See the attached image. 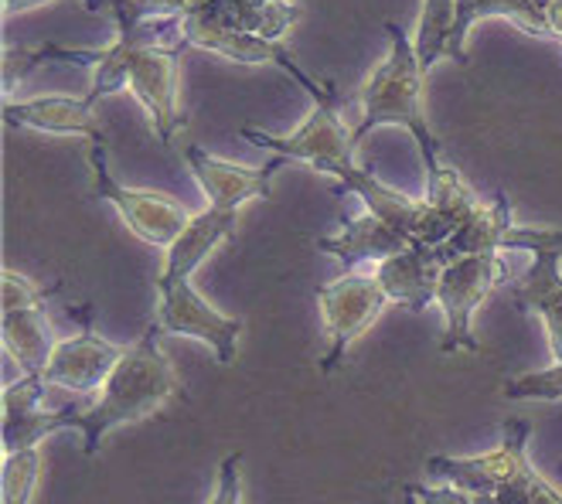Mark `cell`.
Returning <instances> with one entry per match:
<instances>
[{
  "label": "cell",
  "mask_w": 562,
  "mask_h": 504,
  "mask_svg": "<svg viewBox=\"0 0 562 504\" xmlns=\"http://www.w3.org/2000/svg\"><path fill=\"white\" fill-rule=\"evenodd\" d=\"M160 327L150 324L140 341L126 345L123 361L116 372L103 385L95 399L86 406H65L58 410V426L61 429H79L82 433V453L92 457L103 447V436L116 426L137 423L150 413H157L164 402L181 392L178 372L171 358L160 348Z\"/></svg>",
  "instance_id": "obj_1"
},
{
  "label": "cell",
  "mask_w": 562,
  "mask_h": 504,
  "mask_svg": "<svg viewBox=\"0 0 562 504\" xmlns=\"http://www.w3.org/2000/svg\"><path fill=\"white\" fill-rule=\"evenodd\" d=\"M385 31H389V55L382 65H375V72L366 79V86L358 89L361 123L351 130V137L358 147L375 126L392 123V126L409 130L419 147V157H423L426 181H434L447 164L440 160V141L434 137V130H429L426 107H423L426 72H423L416 45L406 31L395 21H385Z\"/></svg>",
  "instance_id": "obj_2"
},
{
  "label": "cell",
  "mask_w": 562,
  "mask_h": 504,
  "mask_svg": "<svg viewBox=\"0 0 562 504\" xmlns=\"http://www.w3.org/2000/svg\"><path fill=\"white\" fill-rule=\"evenodd\" d=\"M528 426L525 419H505L502 444L477 457H426L429 478H440L460 491L474 494L477 504H562V494L528 463Z\"/></svg>",
  "instance_id": "obj_3"
},
{
  "label": "cell",
  "mask_w": 562,
  "mask_h": 504,
  "mask_svg": "<svg viewBox=\"0 0 562 504\" xmlns=\"http://www.w3.org/2000/svg\"><path fill=\"white\" fill-rule=\"evenodd\" d=\"M508 280V266L498 253H474L447 262V270L437 287V307L443 311V338L440 351H471L481 355L474 338V311L484 304V296Z\"/></svg>",
  "instance_id": "obj_4"
},
{
  "label": "cell",
  "mask_w": 562,
  "mask_h": 504,
  "mask_svg": "<svg viewBox=\"0 0 562 504\" xmlns=\"http://www.w3.org/2000/svg\"><path fill=\"white\" fill-rule=\"evenodd\" d=\"M92 164V188L95 194L110 201V205L120 212L123 225L137 235L140 243L157 246L168 253L181 232L191 225L194 212H188L181 201L160 194V191H144V188H126L110 175V164H106V144H92L89 154Z\"/></svg>",
  "instance_id": "obj_5"
},
{
  "label": "cell",
  "mask_w": 562,
  "mask_h": 504,
  "mask_svg": "<svg viewBox=\"0 0 562 504\" xmlns=\"http://www.w3.org/2000/svg\"><path fill=\"white\" fill-rule=\"evenodd\" d=\"M157 290V314L154 324L160 334H181V338H194L205 348L215 351L222 365H233L239 355V338H243V321L215 311L209 300L194 290L188 277H164L157 273L154 280Z\"/></svg>",
  "instance_id": "obj_6"
},
{
  "label": "cell",
  "mask_w": 562,
  "mask_h": 504,
  "mask_svg": "<svg viewBox=\"0 0 562 504\" xmlns=\"http://www.w3.org/2000/svg\"><path fill=\"white\" fill-rule=\"evenodd\" d=\"M314 296H317L321 317H324L327 334H330V348H327V358L321 361V372L330 376L345 361L348 348L385 311L389 296H385L382 283L375 280V273H345L335 283L317 287Z\"/></svg>",
  "instance_id": "obj_7"
},
{
  "label": "cell",
  "mask_w": 562,
  "mask_h": 504,
  "mask_svg": "<svg viewBox=\"0 0 562 504\" xmlns=\"http://www.w3.org/2000/svg\"><path fill=\"white\" fill-rule=\"evenodd\" d=\"M72 317H79V334L69 341H58L48 368L42 372L45 385H55V389H69L76 395H99L103 385L110 382V376L116 372V365L123 361L126 348L123 345H113L106 338H99L92 331V307L82 304L79 311L72 307L69 311Z\"/></svg>",
  "instance_id": "obj_8"
},
{
  "label": "cell",
  "mask_w": 562,
  "mask_h": 504,
  "mask_svg": "<svg viewBox=\"0 0 562 504\" xmlns=\"http://www.w3.org/2000/svg\"><path fill=\"white\" fill-rule=\"evenodd\" d=\"M184 160H188L191 178L198 181V188H202L209 209H222V212H239L243 205H249V201L270 198L273 175L290 164L286 157H273L262 167H243V164L209 154L198 144L184 147Z\"/></svg>",
  "instance_id": "obj_9"
},
{
  "label": "cell",
  "mask_w": 562,
  "mask_h": 504,
  "mask_svg": "<svg viewBox=\"0 0 562 504\" xmlns=\"http://www.w3.org/2000/svg\"><path fill=\"white\" fill-rule=\"evenodd\" d=\"M562 235L532 253L528 270L512 283V304L521 314H539L555 365H562Z\"/></svg>",
  "instance_id": "obj_10"
},
{
  "label": "cell",
  "mask_w": 562,
  "mask_h": 504,
  "mask_svg": "<svg viewBox=\"0 0 562 504\" xmlns=\"http://www.w3.org/2000/svg\"><path fill=\"white\" fill-rule=\"evenodd\" d=\"M4 123L14 130H38L55 137H89L92 144H106L103 126L95 123V107L86 96H35V99H8Z\"/></svg>",
  "instance_id": "obj_11"
},
{
  "label": "cell",
  "mask_w": 562,
  "mask_h": 504,
  "mask_svg": "<svg viewBox=\"0 0 562 504\" xmlns=\"http://www.w3.org/2000/svg\"><path fill=\"white\" fill-rule=\"evenodd\" d=\"M447 270V259L440 246L413 243L406 253L392 256L375 266V280L382 283L392 304H403L406 311L419 314L429 304H437V287Z\"/></svg>",
  "instance_id": "obj_12"
},
{
  "label": "cell",
  "mask_w": 562,
  "mask_h": 504,
  "mask_svg": "<svg viewBox=\"0 0 562 504\" xmlns=\"http://www.w3.org/2000/svg\"><path fill=\"white\" fill-rule=\"evenodd\" d=\"M42 376H21L4 385V457L21 450H38L48 433H58V410H42L45 399Z\"/></svg>",
  "instance_id": "obj_13"
},
{
  "label": "cell",
  "mask_w": 562,
  "mask_h": 504,
  "mask_svg": "<svg viewBox=\"0 0 562 504\" xmlns=\"http://www.w3.org/2000/svg\"><path fill=\"white\" fill-rule=\"evenodd\" d=\"M191 14L215 27L239 31V35L283 42L286 31L301 21V4L296 0H209Z\"/></svg>",
  "instance_id": "obj_14"
},
{
  "label": "cell",
  "mask_w": 562,
  "mask_h": 504,
  "mask_svg": "<svg viewBox=\"0 0 562 504\" xmlns=\"http://www.w3.org/2000/svg\"><path fill=\"white\" fill-rule=\"evenodd\" d=\"M409 246L413 243L400 228H392L389 222H382V219H375L369 212L358 215V219H348L338 235H324V239H317V249L324 256H335L348 273L361 262H375L379 266V262H385L392 256L406 253Z\"/></svg>",
  "instance_id": "obj_15"
},
{
  "label": "cell",
  "mask_w": 562,
  "mask_h": 504,
  "mask_svg": "<svg viewBox=\"0 0 562 504\" xmlns=\"http://www.w3.org/2000/svg\"><path fill=\"white\" fill-rule=\"evenodd\" d=\"M0 338H4V351L11 355V361H18L21 376H42L58 348L45 304L4 311V317H0Z\"/></svg>",
  "instance_id": "obj_16"
},
{
  "label": "cell",
  "mask_w": 562,
  "mask_h": 504,
  "mask_svg": "<svg viewBox=\"0 0 562 504\" xmlns=\"http://www.w3.org/2000/svg\"><path fill=\"white\" fill-rule=\"evenodd\" d=\"M453 24H457V0H423L413 45H416V55H419V65L426 76L443 58L453 61V55H450Z\"/></svg>",
  "instance_id": "obj_17"
},
{
  "label": "cell",
  "mask_w": 562,
  "mask_h": 504,
  "mask_svg": "<svg viewBox=\"0 0 562 504\" xmlns=\"http://www.w3.org/2000/svg\"><path fill=\"white\" fill-rule=\"evenodd\" d=\"M42 478V450L8 453L0 467V504H31Z\"/></svg>",
  "instance_id": "obj_18"
},
{
  "label": "cell",
  "mask_w": 562,
  "mask_h": 504,
  "mask_svg": "<svg viewBox=\"0 0 562 504\" xmlns=\"http://www.w3.org/2000/svg\"><path fill=\"white\" fill-rule=\"evenodd\" d=\"M209 0H106L113 24H137L147 18H184Z\"/></svg>",
  "instance_id": "obj_19"
},
{
  "label": "cell",
  "mask_w": 562,
  "mask_h": 504,
  "mask_svg": "<svg viewBox=\"0 0 562 504\" xmlns=\"http://www.w3.org/2000/svg\"><path fill=\"white\" fill-rule=\"evenodd\" d=\"M505 399H515V402L562 399V365H552V368H546V372H528V376H518V379L505 382Z\"/></svg>",
  "instance_id": "obj_20"
},
{
  "label": "cell",
  "mask_w": 562,
  "mask_h": 504,
  "mask_svg": "<svg viewBox=\"0 0 562 504\" xmlns=\"http://www.w3.org/2000/svg\"><path fill=\"white\" fill-rule=\"evenodd\" d=\"M0 300H4V311H14V307H38L48 300V290L35 287L27 277L14 273V270H4L0 277Z\"/></svg>",
  "instance_id": "obj_21"
},
{
  "label": "cell",
  "mask_w": 562,
  "mask_h": 504,
  "mask_svg": "<svg viewBox=\"0 0 562 504\" xmlns=\"http://www.w3.org/2000/svg\"><path fill=\"white\" fill-rule=\"evenodd\" d=\"M243 453H228L218 463V478H215V494L209 504H243Z\"/></svg>",
  "instance_id": "obj_22"
},
{
  "label": "cell",
  "mask_w": 562,
  "mask_h": 504,
  "mask_svg": "<svg viewBox=\"0 0 562 504\" xmlns=\"http://www.w3.org/2000/svg\"><path fill=\"white\" fill-rule=\"evenodd\" d=\"M419 504H477L474 501V494H468V491H460V488H453V484H447V488H426V484H409L406 488Z\"/></svg>",
  "instance_id": "obj_23"
},
{
  "label": "cell",
  "mask_w": 562,
  "mask_h": 504,
  "mask_svg": "<svg viewBox=\"0 0 562 504\" xmlns=\"http://www.w3.org/2000/svg\"><path fill=\"white\" fill-rule=\"evenodd\" d=\"M0 4H4V18H11V14H24V11L45 8V4H52V0H0ZM79 4L86 11H106V0H79Z\"/></svg>",
  "instance_id": "obj_24"
},
{
  "label": "cell",
  "mask_w": 562,
  "mask_h": 504,
  "mask_svg": "<svg viewBox=\"0 0 562 504\" xmlns=\"http://www.w3.org/2000/svg\"><path fill=\"white\" fill-rule=\"evenodd\" d=\"M546 21H549V38L562 45V0H549Z\"/></svg>",
  "instance_id": "obj_25"
},
{
  "label": "cell",
  "mask_w": 562,
  "mask_h": 504,
  "mask_svg": "<svg viewBox=\"0 0 562 504\" xmlns=\"http://www.w3.org/2000/svg\"><path fill=\"white\" fill-rule=\"evenodd\" d=\"M403 504H419V501H416V497H413L409 491H403Z\"/></svg>",
  "instance_id": "obj_26"
},
{
  "label": "cell",
  "mask_w": 562,
  "mask_h": 504,
  "mask_svg": "<svg viewBox=\"0 0 562 504\" xmlns=\"http://www.w3.org/2000/svg\"><path fill=\"white\" fill-rule=\"evenodd\" d=\"M559 467H562V460H559Z\"/></svg>",
  "instance_id": "obj_27"
}]
</instances>
